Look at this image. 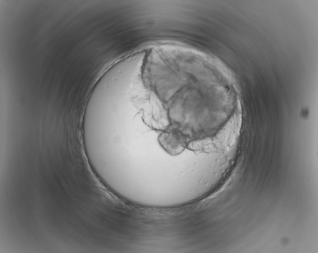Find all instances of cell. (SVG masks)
<instances>
[{
    "label": "cell",
    "mask_w": 318,
    "mask_h": 253,
    "mask_svg": "<svg viewBox=\"0 0 318 253\" xmlns=\"http://www.w3.org/2000/svg\"><path fill=\"white\" fill-rule=\"evenodd\" d=\"M158 142L162 148L172 155L180 154L187 146L181 134L171 126L160 135Z\"/></svg>",
    "instance_id": "obj_1"
}]
</instances>
